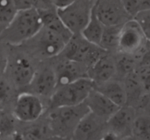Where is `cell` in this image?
Listing matches in <instances>:
<instances>
[{"label":"cell","instance_id":"obj_1","mask_svg":"<svg viewBox=\"0 0 150 140\" xmlns=\"http://www.w3.org/2000/svg\"><path fill=\"white\" fill-rule=\"evenodd\" d=\"M42 27L40 15L36 7L19 10L7 27L0 32V41L11 45H22Z\"/></svg>","mask_w":150,"mask_h":140},{"label":"cell","instance_id":"obj_2","mask_svg":"<svg viewBox=\"0 0 150 140\" xmlns=\"http://www.w3.org/2000/svg\"><path fill=\"white\" fill-rule=\"evenodd\" d=\"M89 112L85 102L76 106L51 108L47 121L56 137H73V133L81 119Z\"/></svg>","mask_w":150,"mask_h":140},{"label":"cell","instance_id":"obj_3","mask_svg":"<svg viewBox=\"0 0 150 140\" xmlns=\"http://www.w3.org/2000/svg\"><path fill=\"white\" fill-rule=\"evenodd\" d=\"M94 87L95 84L88 77L81 78L67 85L57 87L49 99L50 108L82 104Z\"/></svg>","mask_w":150,"mask_h":140},{"label":"cell","instance_id":"obj_4","mask_svg":"<svg viewBox=\"0 0 150 140\" xmlns=\"http://www.w3.org/2000/svg\"><path fill=\"white\" fill-rule=\"evenodd\" d=\"M65 40L57 32L42 26L31 39L25 42L35 57L41 59H51L62 53L65 46Z\"/></svg>","mask_w":150,"mask_h":140},{"label":"cell","instance_id":"obj_5","mask_svg":"<svg viewBox=\"0 0 150 140\" xmlns=\"http://www.w3.org/2000/svg\"><path fill=\"white\" fill-rule=\"evenodd\" d=\"M107 53L100 45L86 41L81 34L73 35L59 55L64 58L82 63L88 68Z\"/></svg>","mask_w":150,"mask_h":140},{"label":"cell","instance_id":"obj_6","mask_svg":"<svg viewBox=\"0 0 150 140\" xmlns=\"http://www.w3.org/2000/svg\"><path fill=\"white\" fill-rule=\"evenodd\" d=\"M149 45L150 41L146 39L139 23L133 18L122 26L119 35L117 52L134 55L140 60Z\"/></svg>","mask_w":150,"mask_h":140},{"label":"cell","instance_id":"obj_7","mask_svg":"<svg viewBox=\"0 0 150 140\" xmlns=\"http://www.w3.org/2000/svg\"><path fill=\"white\" fill-rule=\"evenodd\" d=\"M92 0H76L64 8L57 9L59 16L73 35L81 34L91 16Z\"/></svg>","mask_w":150,"mask_h":140},{"label":"cell","instance_id":"obj_8","mask_svg":"<svg viewBox=\"0 0 150 140\" xmlns=\"http://www.w3.org/2000/svg\"><path fill=\"white\" fill-rule=\"evenodd\" d=\"M136 110L130 105L120 107L106 121V134L103 139H131Z\"/></svg>","mask_w":150,"mask_h":140},{"label":"cell","instance_id":"obj_9","mask_svg":"<svg viewBox=\"0 0 150 140\" xmlns=\"http://www.w3.org/2000/svg\"><path fill=\"white\" fill-rule=\"evenodd\" d=\"M44 112L45 107L40 97L30 92H23L16 97L13 115L21 123H29L40 119Z\"/></svg>","mask_w":150,"mask_h":140},{"label":"cell","instance_id":"obj_10","mask_svg":"<svg viewBox=\"0 0 150 140\" xmlns=\"http://www.w3.org/2000/svg\"><path fill=\"white\" fill-rule=\"evenodd\" d=\"M6 70L8 71V79L10 82L16 89H20L29 87L36 71V68L29 56L18 54L13 55L10 60L7 59Z\"/></svg>","mask_w":150,"mask_h":140},{"label":"cell","instance_id":"obj_11","mask_svg":"<svg viewBox=\"0 0 150 140\" xmlns=\"http://www.w3.org/2000/svg\"><path fill=\"white\" fill-rule=\"evenodd\" d=\"M92 8L104 26H121L133 18L121 0H92Z\"/></svg>","mask_w":150,"mask_h":140},{"label":"cell","instance_id":"obj_12","mask_svg":"<svg viewBox=\"0 0 150 140\" xmlns=\"http://www.w3.org/2000/svg\"><path fill=\"white\" fill-rule=\"evenodd\" d=\"M57 87V81L55 72L51 66H45L36 69L30 85L27 88L29 92L38 95L40 98L50 99Z\"/></svg>","mask_w":150,"mask_h":140},{"label":"cell","instance_id":"obj_13","mask_svg":"<svg viewBox=\"0 0 150 140\" xmlns=\"http://www.w3.org/2000/svg\"><path fill=\"white\" fill-rule=\"evenodd\" d=\"M106 134V121L92 112L81 119L74 131L73 139H100Z\"/></svg>","mask_w":150,"mask_h":140},{"label":"cell","instance_id":"obj_14","mask_svg":"<svg viewBox=\"0 0 150 140\" xmlns=\"http://www.w3.org/2000/svg\"><path fill=\"white\" fill-rule=\"evenodd\" d=\"M53 68L57 77V87L87 77V67L85 65L64 57L53 66Z\"/></svg>","mask_w":150,"mask_h":140},{"label":"cell","instance_id":"obj_15","mask_svg":"<svg viewBox=\"0 0 150 140\" xmlns=\"http://www.w3.org/2000/svg\"><path fill=\"white\" fill-rule=\"evenodd\" d=\"M116 76L115 60L108 54V52L100 57L87 68V77L94 82L95 85L108 82Z\"/></svg>","mask_w":150,"mask_h":140},{"label":"cell","instance_id":"obj_16","mask_svg":"<svg viewBox=\"0 0 150 140\" xmlns=\"http://www.w3.org/2000/svg\"><path fill=\"white\" fill-rule=\"evenodd\" d=\"M84 102L90 112L105 121L120 107L95 87L91 91Z\"/></svg>","mask_w":150,"mask_h":140},{"label":"cell","instance_id":"obj_17","mask_svg":"<svg viewBox=\"0 0 150 140\" xmlns=\"http://www.w3.org/2000/svg\"><path fill=\"white\" fill-rule=\"evenodd\" d=\"M38 10L40 15L42 26L57 32L65 40L66 42H68L73 35L61 20L57 13V8L51 7Z\"/></svg>","mask_w":150,"mask_h":140},{"label":"cell","instance_id":"obj_18","mask_svg":"<svg viewBox=\"0 0 150 140\" xmlns=\"http://www.w3.org/2000/svg\"><path fill=\"white\" fill-rule=\"evenodd\" d=\"M95 88L119 107L127 104V94L122 80L112 79L108 82L95 85Z\"/></svg>","mask_w":150,"mask_h":140},{"label":"cell","instance_id":"obj_19","mask_svg":"<svg viewBox=\"0 0 150 140\" xmlns=\"http://www.w3.org/2000/svg\"><path fill=\"white\" fill-rule=\"evenodd\" d=\"M104 27L105 26L97 17L93 8L92 7L90 18L85 27L81 32V35L89 42L100 45L104 31Z\"/></svg>","mask_w":150,"mask_h":140},{"label":"cell","instance_id":"obj_20","mask_svg":"<svg viewBox=\"0 0 150 140\" xmlns=\"http://www.w3.org/2000/svg\"><path fill=\"white\" fill-rule=\"evenodd\" d=\"M122 81L127 94V104L134 107L141 95L145 91L144 89L136 71L129 74Z\"/></svg>","mask_w":150,"mask_h":140},{"label":"cell","instance_id":"obj_21","mask_svg":"<svg viewBox=\"0 0 150 140\" xmlns=\"http://www.w3.org/2000/svg\"><path fill=\"white\" fill-rule=\"evenodd\" d=\"M33 123L25 128L20 134L16 133L15 136H21L23 139H45L54 136L46 119L45 123L35 124V121Z\"/></svg>","mask_w":150,"mask_h":140},{"label":"cell","instance_id":"obj_22","mask_svg":"<svg viewBox=\"0 0 150 140\" xmlns=\"http://www.w3.org/2000/svg\"><path fill=\"white\" fill-rule=\"evenodd\" d=\"M118 53V55L114 58L117 68V76L118 75L120 80H122L125 77L136 71L139 65V60L134 55L122 52Z\"/></svg>","mask_w":150,"mask_h":140},{"label":"cell","instance_id":"obj_23","mask_svg":"<svg viewBox=\"0 0 150 140\" xmlns=\"http://www.w3.org/2000/svg\"><path fill=\"white\" fill-rule=\"evenodd\" d=\"M131 139L150 140V114L136 112L132 128Z\"/></svg>","mask_w":150,"mask_h":140},{"label":"cell","instance_id":"obj_24","mask_svg":"<svg viewBox=\"0 0 150 140\" xmlns=\"http://www.w3.org/2000/svg\"><path fill=\"white\" fill-rule=\"evenodd\" d=\"M121 26H105L100 46L107 52L117 51L119 35Z\"/></svg>","mask_w":150,"mask_h":140},{"label":"cell","instance_id":"obj_25","mask_svg":"<svg viewBox=\"0 0 150 140\" xmlns=\"http://www.w3.org/2000/svg\"><path fill=\"white\" fill-rule=\"evenodd\" d=\"M17 11L13 0H0V32L7 27Z\"/></svg>","mask_w":150,"mask_h":140},{"label":"cell","instance_id":"obj_26","mask_svg":"<svg viewBox=\"0 0 150 140\" xmlns=\"http://www.w3.org/2000/svg\"><path fill=\"white\" fill-rule=\"evenodd\" d=\"M16 88L9 79L0 78V105H5L16 99Z\"/></svg>","mask_w":150,"mask_h":140},{"label":"cell","instance_id":"obj_27","mask_svg":"<svg viewBox=\"0 0 150 140\" xmlns=\"http://www.w3.org/2000/svg\"><path fill=\"white\" fill-rule=\"evenodd\" d=\"M14 120L7 112L0 109V138L15 137L16 134Z\"/></svg>","mask_w":150,"mask_h":140},{"label":"cell","instance_id":"obj_28","mask_svg":"<svg viewBox=\"0 0 150 140\" xmlns=\"http://www.w3.org/2000/svg\"><path fill=\"white\" fill-rule=\"evenodd\" d=\"M133 18L139 23L146 39L150 41V8L141 10Z\"/></svg>","mask_w":150,"mask_h":140},{"label":"cell","instance_id":"obj_29","mask_svg":"<svg viewBox=\"0 0 150 140\" xmlns=\"http://www.w3.org/2000/svg\"><path fill=\"white\" fill-rule=\"evenodd\" d=\"M136 73L144 90H150V63L139 64Z\"/></svg>","mask_w":150,"mask_h":140},{"label":"cell","instance_id":"obj_30","mask_svg":"<svg viewBox=\"0 0 150 140\" xmlns=\"http://www.w3.org/2000/svg\"><path fill=\"white\" fill-rule=\"evenodd\" d=\"M137 113L150 114V90H145L134 107Z\"/></svg>","mask_w":150,"mask_h":140},{"label":"cell","instance_id":"obj_31","mask_svg":"<svg viewBox=\"0 0 150 140\" xmlns=\"http://www.w3.org/2000/svg\"><path fill=\"white\" fill-rule=\"evenodd\" d=\"M127 13L134 17L141 10V0H121Z\"/></svg>","mask_w":150,"mask_h":140},{"label":"cell","instance_id":"obj_32","mask_svg":"<svg viewBox=\"0 0 150 140\" xmlns=\"http://www.w3.org/2000/svg\"><path fill=\"white\" fill-rule=\"evenodd\" d=\"M18 10L35 7V0H13Z\"/></svg>","mask_w":150,"mask_h":140},{"label":"cell","instance_id":"obj_33","mask_svg":"<svg viewBox=\"0 0 150 140\" xmlns=\"http://www.w3.org/2000/svg\"><path fill=\"white\" fill-rule=\"evenodd\" d=\"M7 59H8V54H6L4 50L0 47V72L5 71Z\"/></svg>","mask_w":150,"mask_h":140},{"label":"cell","instance_id":"obj_34","mask_svg":"<svg viewBox=\"0 0 150 140\" xmlns=\"http://www.w3.org/2000/svg\"><path fill=\"white\" fill-rule=\"evenodd\" d=\"M76 0H52V4L57 9L64 8L70 5Z\"/></svg>","mask_w":150,"mask_h":140},{"label":"cell","instance_id":"obj_35","mask_svg":"<svg viewBox=\"0 0 150 140\" xmlns=\"http://www.w3.org/2000/svg\"><path fill=\"white\" fill-rule=\"evenodd\" d=\"M150 8V0H141V10Z\"/></svg>","mask_w":150,"mask_h":140}]
</instances>
